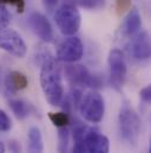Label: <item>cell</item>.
<instances>
[{
	"mask_svg": "<svg viewBox=\"0 0 151 153\" xmlns=\"http://www.w3.org/2000/svg\"><path fill=\"white\" fill-rule=\"evenodd\" d=\"M40 87L46 101L53 106H60L64 97L62 67L53 57H47L40 69Z\"/></svg>",
	"mask_w": 151,
	"mask_h": 153,
	"instance_id": "cell-1",
	"label": "cell"
},
{
	"mask_svg": "<svg viewBox=\"0 0 151 153\" xmlns=\"http://www.w3.org/2000/svg\"><path fill=\"white\" fill-rule=\"evenodd\" d=\"M118 123L122 138L130 145H136L141 132V117L129 105H123L118 115Z\"/></svg>",
	"mask_w": 151,
	"mask_h": 153,
	"instance_id": "cell-2",
	"label": "cell"
},
{
	"mask_svg": "<svg viewBox=\"0 0 151 153\" xmlns=\"http://www.w3.org/2000/svg\"><path fill=\"white\" fill-rule=\"evenodd\" d=\"M78 109L80 112V115L87 122L99 123L105 114L104 99L97 90H91L81 97Z\"/></svg>",
	"mask_w": 151,
	"mask_h": 153,
	"instance_id": "cell-3",
	"label": "cell"
},
{
	"mask_svg": "<svg viewBox=\"0 0 151 153\" xmlns=\"http://www.w3.org/2000/svg\"><path fill=\"white\" fill-rule=\"evenodd\" d=\"M54 20L64 36H75L80 29V13L72 4L62 5L54 14Z\"/></svg>",
	"mask_w": 151,
	"mask_h": 153,
	"instance_id": "cell-4",
	"label": "cell"
},
{
	"mask_svg": "<svg viewBox=\"0 0 151 153\" xmlns=\"http://www.w3.org/2000/svg\"><path fill=\"white\" fill-rule=\"evenodd\" d=\"M110 84L114 90L119 91L126 77V63L124 53L119 49H112L108 57Z\"/></svg>",
	"mask_w": 151,
	"mask_h": 153,
	"instance_id": "cell-5",
	"label": "cell"
},
{
	"mask_svg": "<svg viewBox=\"0 0 151 153\" xmlns=\"http://www.w3.org/2000/svg\"><path fill=\"white\" fill-rule=\"evenodd\" d=\"M0 49L18 58H23L27 52L23 37L17 31L7 27L0 31Z\"/></svg>",
	"mask_w": 151,
	"mask_h": 153,
	"instance_id": "cell-6",
	"label": "cell"
},
{
	"mask_svg": "<svg viewBox=\"0 0 151 153\" xmlns=\"http://www.w3.org/2000/svg\"><path fill=\"white\" fill-rule=\"evenodd\" d=\"M84 55V45L80 38L76 36H69L64 39L57 50V58L65 63H76L81 59Z\"/></svg>",
	"mask_w": 151,
	"mask_h": 153,
	"instance_id": "cell-7",
	"label": "cell"
},
{
	"mask_svg": "<svg viewBox=\"0 0 151 153\" xmlns=\"http://www.w3.org/2000/svg\"><path fill=\"white\" fill-rule=\"evenodd\" d=\"M27 23L31 27V30L34 32V35L39 39H41L45 43H50L53 39V30L51 26V23L48 19L39 13V12H32L29 16Z\"/></svg>",
	"mask_w": 151,
	"mask_h": 153,
	"instance_id": "cell-8",
	"label": "cell"
},
{
	"mask_svg": "<svg viewBox=\"0 0 151 153\" xmlns=\"http://www.w3.org/2000/svg\"><path fill=\"white\" fill-rule=\"evenodd\" d=\"M85 150L86 153H109L110 141L106 135L102 134L96 128H87L85 138Z\"/></svg>",
	"mask_w": 151,
	"mask_h": 153,
	"instance_id": "cell-9",
	"label": "cell"
},
{
	"mask_svg": "<svg viewBox=\"0 0 151 153\" xmlns=\"http://www.w3.org/2000/svg\"><path fill=\"white\" fill-rule=\"evenodd\" d=\"M64 74L67 79V82L73 85L75 88L77 87H89L92 74L87 70V68L83 64H77V63H69L64 68Z\"/></svg>",
	"mask_w": 151,
	"mask_h": 153,
	"instance_id": "cell-10",
	"label": "cell"
},
{
	"mask_svg": "<svg viewBox=\"0 0 151 153\" xmlns=\"http://www.w3.org/2000/svg\"><path fill=\"white\" fill-rule=\"evenodd\" d=\"M137 36L132 40L131 45V52L135 58L144 61L150 57L151 49H150V37L147 31L137 32Z\"/></svg>",
	"mask_w": 151,
	"mask_h": 153,
	"instance_id": "cell-11",
	"label": "cell"
},
{
	"mask_svg": "<svg viewBox=\"0 0 151 153\" xmlns=\"http://www.w3.org/2000/svg\"><path fill=\"white\" fill-rule=\"evenodd\" d=\"M141 26H142V17L139 11L136 7L129 10V13L123 24V33L128 37H132L137 32H139Z\"/></svg>",
	"mask_w": 151,
	"mask_h": 153,
	"instance_id": "cell-12",
	"label": "cell"
},
{
	"mask_svg": "<svg viewBox=\"0 0 151 153\" xmlns=\"http://www.w3.org/2000/svg\"><path fill=\"white\" fill-rule=\"evenodd\" d=\"M27 77L20 71H11L5 78V88L10 94H15L17 91L24 90L27 88Z\"/></svg>",
	"mask_w": 151,
	"mask_h": 153,
	"instance_id": "cell-13",
	"label": "cell"
},
{
	"mask_svg": "<svg viewBox=\"0 0 151 153\" xmlns=\"http://www.w3.org/2000/svg\"><path fill=\"white\" fill-rule=\"evenodd\" d=\"M43 135L38 127H31L27 134V153H43Z\"/></svg>",
	"mask_w": 151,
	"mask_h": 153,
	"instance_id": "cell-14",
	"label": "cell"
},
{
	"mask_svg": "<svg viewBox=\"0 0 151 153\" xmlns=\"http://www.w3.org/2000/svg\"><path fill=\"white\" fill-rule=\"evenodd\" d=\"M8 105L18 120H24L25 117H27L31 113V111L33 109L29 102L21 99H12L8 101Z\"/></svg>",
	"mask_w": 151,
	"mask_h": 153,
	"instance_id": "cell-15",
	"label": "cell"
},
{
	"mask_svg": "<svg viewBox=\"0 0 151 153\" xmlns=\"http://www.w3.org/2000/svg\"><path fill=\"white\" fill-rule=\"evenodd\" d=\"M69 144H70V129H69V126L59 127L58 128V152L70 153L69 152Z\"/></svg>",
	"mask_w": 151,
	"mask_h": 153,
	"instance_id": "cell-16",
	"label": "cell"
},
{
	"mask_svg": "<svg viewBox=\"0 0 151 153\" xmlns=\"http://www.w3.org/2000/svg\"><path fill=\"white\" fill-rule=\"evenodd\" d=\"M48 117L51 122L57 127H65L70 123V116L66 112H59V113H48Z\"/></svg>",
	"mask_w": 151,
	"mask_h": 153,
	"instance_id": "cell-17",
	"label": "cell"
},
{
	"mask_svg": "<svg viewBox=\"0 0 151 153\" xmlns=\"http://www.w3.org/2000/svg\"><path fill=\"white\" fill-rule=\"evenodd\" d=\"M10 20H11V16L8 10L6 8V5L0 2V31L8 26Z\"/></svg>",
	"mask_w": 151,
	"mask_h": 153,
	"instance_id": "cell-18",
	"label": "cell"
},
{
	"mask_svg": "<svg viewBox=\"0 0 151 153\" xmlns=\"http://www.w3.org/2000/svg\"><path fill=\"white\" fill-rule=\"evenodd\" d=\"M12 127V121L7 113L0 109V132H8Z\"/></svg>",
	"mask_w": 151,
	"mask_h": 153,
	"instance_id": "cell-19",
	"label": "cell"
},
{
	"mask_svg": "<svg viewBox=\"0 0 151 153\" xmlns=\"http://www.w3.org/2000/svg\"><path fill=\"white\" fill-rule=\"evenodd\" d=\"M78 4L85 8H102L105 5V0H78Z\"/></svg>",
	"mask_w": 151,
	"mask_h": 153,
	"instance_id": "cell-20",
	"label": "cell"
},
{
	"mask_svg": "<svg viewBox=\"0 0 151 153\" xmlns=\"http://www.w3.org/2000/svg\"><path fill=\"white\" fill-rule=\"evenodd\" d=\"M131 7V0H116V10L118 14H123Z\"/></svg>",
	"mask_w": 151,
	"mask_h": 153,
	"instance_id": "cell-21",
	"label": "cell"
},
{
	"mask_svg": "<svg viewBox=\"0 0 151 153\" xmlns=\"http://www.w3.org/2000/svg\"><path fill=\"white\" fill-rule=\"evenodd\" d=\"M0 2L4 4V5L8 4V5L15 6V8L19 13H23L24 10H25V0H0Z\"/></svg>",
	"mask_w": 151,
	"mask_h": 153,
	"instance_id": "cell-22",
	"label": "cell"
},
{
	"mask_svg": "<svg viewBox=\"0 0 151 153\" xmlns=\"http://www.w3.org/2000/svg\"><path fill=\"white\" fill-rule=\"evenodd\" d=\"M139 96H141V99H142L144 102L149 103V102H150V100H151V87L150 85L144 87V88L141 90Z\"/></svg>",
	"mask_w": 151,
	"mask_h": 153,
	"instance_id": "cell-23",
	"label": "cell"
},
{
	"mask_svg": "<svg viewBox=\"0 0 151 153\" xmlns=\"http://www.w3.org/2000/svg\"><path fill=\"white\" fill-rule=\"evenodd\" d=\"M43 4L45 6V8L48 12H51V11H53L56 8V6L58 4V0H43Z\"/></svg>",
	"mask_w": 151,
	"mask_h": 153,
	"instance_id": "cell-24",
	"label": "cell"
},
{
	"mask_svg": "<svg viewBox=\"0 0 151 153\" xmlns=\"http://www.w3.org/2000/svg\"><path fill=\"white\" fill-rule=\"evenodd\" d=\"M10 150L13 153H20L19 144H18L17 141H11V143H10Z\"/></svg>",
	"mask_w": 151,
	"mask_h": 153,
	"instance_id": "cell-25",
	"label": "cell"
},
{
	"mask_svg": "<svg viewBox=\"0 0 151 153\" xmlns=\"http://www.w3.org/2000/svg\"><path fill=\"white\" fill-rule=\"evenodd\" d=\"M5 152H6V147H5L4 143L0 141V153H5Z\"/></svg>",
	"mask_w": 151,
	"mask_h": 153,
	"instance_id": "cell-26",
	"label": "cell"
}]
</instances>
